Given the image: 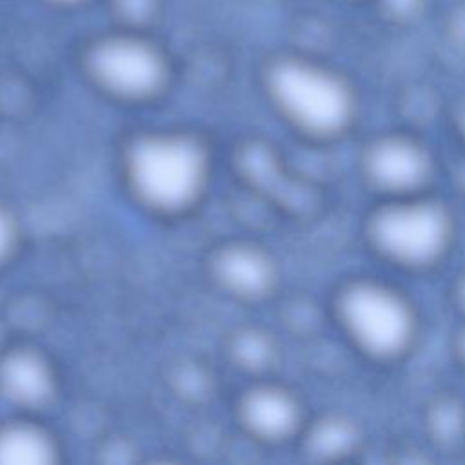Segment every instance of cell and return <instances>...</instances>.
I'll return each instance as SVG.
<instances>
[{
	"label": "cell",
	"instance_id": "4fadbf2b",
	"mask_svg": "<svg viewBox=\"0 0 465 465\" xmlns=\"http://www.w3.org/2000/svg\"><path fill=\"white\" fill-rule=\"evenodd\" d=\"M463 298H465V287H463Z\"/></svg>",
	"mask_w": 465,
	"mask_h": 465
},
{
	"label": "cell",
	"instance_id": "5b68a950",
	"mask_svg": "<svg viewBox=\"0 0 465 465\" xmlns=\"http://www.w3.org/2000/svg\"><path fill=\"white\" fill-rule=\"evenodd\" d=\"M93 78L122 98H147L165 82L162 53L133 36H113L94 45L89 54Z\"/></svg>",
	"mask_w": 465,
	"mask_h": 465
},
{
	"label": "cell",
	"instance_id": "5bb4252c",
	"mask_svg": "<svg viewBox=\"0 0 465 465\" xmlns=\"http://www.w3.org/2000/svg\"><path fill=\"white\" fill-rule=\"evenodd\" d=\"M163 465H173V463H163Z\"/></svg>",
	"mask_w": 465,
	"mask_h": 465
},
{
	"label": "cell",
	"instance_id": "7a4b0ae2",
	"mask_svg": "<svg viewBox=\"0 0 465 465\" xmlns=\"http://www.w3.org/2000/svg\"><path fill=\"white\" fill-rule=\"evenodd\" d=\"M269 93L291 122L316 134H332L352 116V94L343 80L302 60H282L269 71Z\"/></svg>",
	"mask_w": 465,
	"mask_h": 465
},
{
	"label": "cell",
	"instance_id": "ba28073f",
	"mask_svg": "<svg viewBox=\"0 0 465 465\" xmlns=\"http://www.w3.org/2000/svg\"><path fill=\"white\" fill-rule=\"evenodd\" d=\"M245 423L263 438H285L300 420L296 401L280 389H258L243 405Z\"/></svg>",
	"mask_w": 465,
	"mask_h": 465
},
{
	"label": "cell",
	"instance_id": "8fae6325",
	"mask_svg": "<svg viewBox=\"0 0 465 465\" xmlns=\"http://www.w3.org/2000/svg\"><path fill=\"white\" fill-rule=\"evenodd\" d=\"M16 222L13 214L0 205V262L13 251L16 243Z\"/></svg>",
	"mask_w": 465,
	"mask_h": 465
},
{
	"label": "cell",
	"instance_id": "7c38bea8",
	"mask_svg": "<svg viewBox=\"0 0 465 465\" xmlns=\"http://www.w3.org/2000/svg\"><path fill=\"white\" fill-rule=\"evenodd\" d=\"M56 2H74V0H56Z\"/></svg>",
	"mask_w": 465,
	"mask_h": 465
},
{
	"label": "cell",
	"instance_id": "6da1fadb",
	"mask_svg": "<svg viewBox=\"0 0 465 465\" xmlns=\"http://www.w3.org/2000/svg\"><path fill=\"white\" fill-rule=\"evenodd\" d=\"M127 178L136 196L158 211L193 203L207 180L203 147L182 134L140 138L127 154Z\"/></svg>",
	"mask_w": 465,
	"mask_h": 465
},
{
	"label": "cell",
	"instance_id": "277c9868",
	"mask_svg": "<svg viewBox=\"0 0 465 465\" xmlns=\"http://www.w3.org/2000/svg\"><path fill=\"white\" fill-rule=\"evenodd\" d=\"M372 240L387 256L409 265L438 258L450 236L445 209L436 203H403L383 209L371 225Z\"/></svg>",
	"mask_w": 465,
	"mask_h": 465
},
{
	"label": "cell",
	"instance_id": "52a82bcc",
	"mask_svg": "<svg viewBox=\"0 0 465 465\" xmlns=\"http://www.w3.org/2000/svg\"><path fill=\"white\" fill-rule=\"evenodd\" d=\"M216 274L229 291L240 296H260L274 282L269 256L249 245L225 249L216 260Z\"/></svg>",
	"mask_w": 465,
	"mask_h": 465
},
{
	"label": "cell",
	"instance_id": "3957f363",
	"mask_svg": "<svg viewBox=\"0 0 465 465\" xmlns=\"http://www.w3.org/2000/svg\"><path fill=\"white\" fill-rule=\"evenodd\" d=\"M340 316L349 338L374 358L403 354L416 334L411 305L380 283L361 282L347 287L340 298Z\"/></svg>",
	"mask_w": 465,
	"mask_h": 465
},
{
	"label": "cell",
	"instance_id": "9c48e42d",
	"mask_svg": "<svg viewBox=\"0 0 465 465\" xmlns=\"http://www.w3.org/2000/svg\"><path fill=\"white\" fill-rule=\"evenodd\" d=\"M0 385L11 400L24 405H38L49 396L53 376L47 363L36 354L16 352L2 363Z\"/></svg>",
	"mask_w": 465,
	"mask_h": 465
},
{
	"label": "cell",
	"instance_id": "30bf717a",
	"mask_svg": "<svg viewBox=\"0 0 465 465\" xmlns=\"http://www.w3.org/2000/svg\"><path fill=\"white\" fill-rule=\"evenodd\" d=\"M0 465H58V460L45 432L31 425H9L0 430Z\"/></svg>",
	"mask_w": 465,
	"mask_h": 465
},
{
	"label": "cell",
	"instance_id": "8992f818",
	"mask_svg": "<svg viewBox=\"0 0 465 465\" xmlns=\"http://www.w3.org/2000/svg\"><path fill=\"white\" fill-rule=\"evenodd\" d=\"M369 176L381 187L392 191L412 189L429 173L425 151L405 138H385L376 142L365 158Z\"/></svg>",
	"mask_w": 465,
	"mask_h": 465
}]
</instances>
